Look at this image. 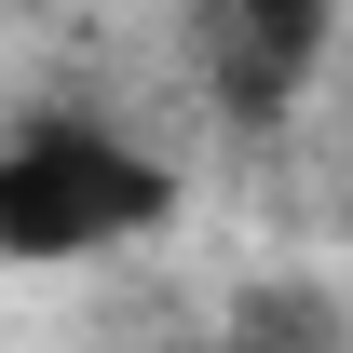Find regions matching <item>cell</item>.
I'll use <instances>...</instances> for the list:
<instances>
[{"instance_id":"cell-1","label":"cell","mask_w":353,"mask_h":353,"mask_svg":"<svg viewBox=\"0 0 353 353\" xmlns=\"http://www.w3.org/2000/svg\"><path fill=\"white\" fill-rule=\"evenodd\" d=\"M176 218V176L136 150V136L82 123V109H28L0 136V259L14 272H68V259H109L136 231Z\"/></svg>"},{"instance_id":"cell-3","label":"cell","mask_w":353,"mask_h":353,"mask_svg":"<svg viewBox=\"0 0 353 353\" xmlns=\"http://www.w3.org/2000/svg\"><path fill=\"white\" fill-rule=\"evenodd\" d=\"M231 353H340V299L312 272H272V285L231 299Z\"/></svg>"},{"instance_id":"cell-2","label":"cell","mask_w":353,"mask_h":353,"mask_svg":"<svg viewBox=\"0 0 353 353\" xmlns=\"http://www.w3.org/2000/svg\"><path fill=\"white\" fill-rule=\"evenodd\" d=\"M340 41V0H190V82L245 136H272Z\"/></svg>"}]
</instances>
